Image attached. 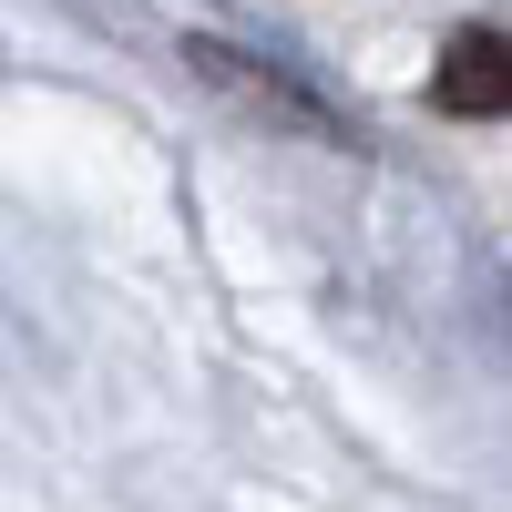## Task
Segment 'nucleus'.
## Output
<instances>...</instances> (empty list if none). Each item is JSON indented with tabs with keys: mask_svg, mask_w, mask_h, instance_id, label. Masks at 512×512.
Masks as SVG:
<instances>
[{
	"mask_svg": "<svg viewBox=\"0 0 512 512\" xmlns=\"http://www.w3.org/2000/svg\"><path fill=\"white\" fill-rule=\"evenodd\" d=\"M502 31H472V41H461V52H451V72H441V103L461 113V103H472V113H502Z\"/></svg>",
	"mask_w": 512,
	"mask_h": 512,
	"instance_id": "obj_1",
	"label": "nucleus"
}]
</instances>
